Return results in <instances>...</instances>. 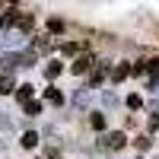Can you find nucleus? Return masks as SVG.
Returning a JSON list of instances; mask_svg holds the SVG:
<instances>
[{
  "label": "nucleus",
  "mask_w": 159,
  "mask_h": 159,
  "mask_svg": "<svg viewBox=\"0 0 159 159\" xmlns=\"http://www.w3.org/2000/svg\"><path fill=\"white\" fill-rule=\"evenodd\" d=\"M124 143H127V137L121 134V130H115V134H108V137H105V147H108V150H121Z\"/></svg>",
  "instance_id": "f257e3e1"
},
{
  "label": "nucleus",
  "mask_w": 159,
  "mask_h": 159,
  "mask_svg": "<svg viewBox=\"0 0 159 159\" xmlns=\"http://www.w3.org/2000/svg\"><path fill=\"white\" fill-rule=\"evenodd\" d=\"M92 64H96V61H92V54H80V57L73 61V73H86Z\"/></svg>",
  "instance_id": "f03ea898"
},
{
  "label": "nucleus",
  "mask_w": 159,
  "mask_h": 159,
  "mask_svg": "<svg viewBox=\"0 0 159 159\" xmlns=\"http://www.w3.org/2000/svg\"><path fill=\"white\" fill-rule=\"evenodd\" d=\"M13 89H16L13 76H10V73H3V76H0V96H7V92H13Z\"/></svg>",
  "instance_id": "7ed1b4c3"
},
{
  "label": "nucleus",
  "mask_w": 159,
  "mask_h": 159,
  "mask_svg": "<svg viewBox=\"0 0 159 159\" xmlns=\"http://www.w3.org/2000/svg\"><path fill=\"white\" fill-rule=\"evenodd\" d=\"M16 19H19V10H7L3 16H0V25H7V29H10V25H16Z\"/></svg>",
  "instance_id": "20e7f679"
},
{
  "label": "nucleus",
  "mask_w": 159,
  "mask_h": 159,
  "mask_svg": "<svg viewBox=\"0 0 159 159\" xmlns=\"http://www.w3.org/2000/svg\"><path fill=\"white\" fill-rule=\"evenodd\" d=\"M16 25H19V32H32V25H35V19L29 16V13H25V16L19 13V19H16Z\"/></svg>",
  "instance_id": "39448f33"
},
{
  "label": "nucleus",
  "mask_w": 159,
  "mask_h": 159,
  "mask_svg": "<svg viewBox=\"0 0 159 159\" xmlns=\"http://www.w3.org/2000/svg\"><path fill=\"white\" fill-rule=\"evenodd\" d=\"M13 92H16V99H19V102H29V99H32V86H29V83H22V86H16Z\"/></svg>",
  "instance_id": "423d86ee"
},
{
  "label": "nucleus",
  "mask_w": 159,
  "mask_h": 159,
  "mask_svg": "<svg viewBox=\"0 0 159 159\" xmlns=\"http://www.w3.org/2000/svg\"><path fill=\"white\" fill-rule=\"evenodd\" d=\"M124 76H130V67H127V64H121V67H115V73H111V80H115V83H121Z\"/></svg>",
  "instance_id": "0eeeda50"
},
{
  "label": "nucleus",
  "mask_w": 159,
  "mask_h": 159,
  "mask_svg": "<svg viewBox=\"0 0 159 159\" xmlns=\"http://www.w3.org/2000/svg\"><path fill=\"white\" fill-rule=\"evenodd\" d=\"M35 143H38V134H32V130H25V134H22V147H25V150H32Z\"/></svg>",
  "instance_id": "6e6552de"
},
{
  "label": "nucleus",
  "mask_w": 159,
  "mask_h": 159,
  "mask_svg": "<svg viewBox=\"0 0 159 159\" xmlns=\"http://www.w3.org/2000/svg\"><path fill=\"white\" fill-rule=\"evenodd\" d=\"M45 99H48L51 105H61V102H64V96H61L57 89H45Z\"/></svg>",
  "instance_id": "1a4fd4ad"
},
{
  "label": "nucleus",
  "mask_w": 159,
  "mask_h": 159,
  "mask_svg": "<svg viewBox=\"0 0 159 159\" xmlns=\"http://www.w3.org/2000/svg\"><path fill=\"white\" fill-rule=\"evenodd\" d=\"M89 124L96 127V130H102V127H105V115H99V111H96V115L89 118Z\"/></svg>",
  "instance_id": "9d476101"
},
{
  "label": "nucleus",
  "mask_w": 159,
  "mask_h": 159,
  "mask_svg": "<svg viewBox=\"0 0 159 159\" xmlns=\"http://www.w3.org/2000/svg\"><path fill=\"white\" fill-rule=\"evenodd\" d=\"M35 48H38V51H48V48H51L48 35H38V38H35Z\"/></svg>",
  "instance_id": "9b49d317"
},
{
  "label": "nucleus",
  "mask_w": 159,
  "mask_h": 159,
  "mask_svg": "<svg viewBox=\"0 0 159 159\" xmlns=\"http://www.w3.org/2000/svg\"><path fill=\"white\" fill-rule=\"evenodd\" d=\"M57 73H61V64H48V67H45V76L48 80H54Z\"/></svg>",
  "instance_id": "f8f14e48"
},
{
  "label": "nucleus",
  "mask_w": 159,
  "mask_h": 159,
  "mask_svg": "<svg viewBox=\"0 0 159 159\" xmlns=\"http://www.w3.org/2000/svg\"><path fill=\"white\" fill-rule=\"evenodd\" d=\"M80 48H83V45H80V42H67V45H64L61 51H64V54H76Z\"/></svg>",
  "instance_id": "ddd939ff"
},
{
  "label": "nucleus",
  "mask_w": 159,
  "mask_h": 159,
  "mask_svg": "<svg viewBox=\"0 0 159 159\" xmlns=\"http://www.w3.org/2000/svg\"><path fill=\"white\" fill-rule=\"evenodd\" d=\"M38 111H42V105H38V102H25V115H38Z\"/></svg>",
  "instance_id": "4468645a"
},
{
  "label": "nucleus",
  "mask_w": 159,
  "mask_h": 159,
  "mask_svg": "<svg viewBox=\"0 0 159 159\" xmlns=\"http://www.w3.org/2000/svg\"><path fill=\"white\" fill-rule=\"evenodd\" d=\"M48 29H51V32H64V22H61V19H48Z\"/></svg>",
  "instance_id": "2eb2a0df"
},
{
  "label": "nucleus",
  "mask_w": 159,
  "mask_h": 159,
  "mask_svg": "<svg viewBox=\"0 0 159 159\" xmlns=\"http://www.w3.org/2000/svg\"><path fill=\"white\" fill-rule=\"evenodd\" d=\"M127 105H130V108H140L143 102H140V96H127Z\"/></svg>",
  "instance_id": "dca6fc26"
},
{
  "label": "nucleus",
  "mask_w": 159,
  "mask_h": 159,
  "mask_svg": "<svg viewBox=\"0 0 159 159\" xmlns=\"http://www.w3.org/2000/svg\"><path fill=\"white\" fill-rule=\"evenodd\" d=\"M150 143H153L150 137H140V140H137V147H140V150H150Z\"/></svg>",
  "instance_id": "f3484780"
},
{
  "label": "nucleus",
  "mask_w": 159,
  "mask_h": 159,
  "mask_svg": "<svg viewBox=\"0 0 159 159\" xmlns=\"http://www.w3.org/2000/svg\"><path fill=\"white\" fill-rule=\"evenodd\" d=\"M156 127H159V115H153V118H150V130H156Z\"/></svg>",
  "instance_id": "a211bd4d"
},
{
  "label": "nucleus",
  "mask_w": 159,
  "mask_h": 159,
  "mask_svg": "<svg viewBox=\"0 0 159 159\" xmlns=\"http://www.w3.org/2000/svg\"><path fill=\"white\" fill-rule=\"evenodd\" d=\"M7 3H16V0H7Z\"/></svg>",
  "instance_id": "6ab92c4d"
}]
</instances>
